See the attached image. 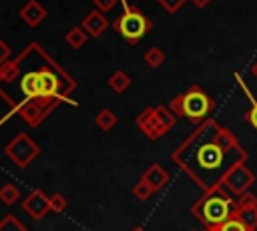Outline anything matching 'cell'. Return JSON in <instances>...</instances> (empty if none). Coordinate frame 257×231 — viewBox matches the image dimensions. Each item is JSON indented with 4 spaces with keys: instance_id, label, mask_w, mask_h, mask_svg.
I'll list each match as a JSON object with an SVG mask.
<instances>
[{
    "instance_id": "83f0119b",
    "label": "cell",
    "mask_w": 257,
    "mask_h": 231,
    "mask_svg": "<svg viewBox=\"0 0 257 231\" xmlns=\"http://www.w3.org/2000/svg\"><path fill=\"white\" fill-rule=\"evenodd\" d=\"M120 2H122V4H124V6H128V4H126V2H128V0H120Z\"/></svg>"
},
{
    "instance_id": "ffe728a7",
    "label": "cell",
    "mask_w": 257,
    "mask_h": 231,
    "mask_svg": "<svg viewBox=\"0 0 257 231\" xmlns=\"http://www.w3.org/2000/svg\"><path fill=\"white\" fill-rule=\"evenodd\" d=\"M159 4H161L163 10H167L169 14H175L177 10H181V6L185 4V0H159Z\"/></svg>"
},
{
    "instance_id": "8992f818",
    "label": "cell",
    "mask_w": 257,
    "mask_h": 231,
    "mask_svg": "<svg viewBox=\"0 0 257 231\" xmlns=\"http://www.w3.org/2000/svg\"><path fill=\"white\" fill-rule=\"evenodd\" d=\"M195 213L209 225H221L231 215V199L221 191L211 193L195 207Z\"/></svg>"
},
{
    "instance_id": "8fae6325",
    "label": "cell",
    "mask_w": 257,
    "mask_h": 231,
    "mask_svg": "<svg viewBox=\"0 0 257 231\" xmlns=\"http://www.w3.org/2000/svg\"><path fill=\"white\" fill-rule=\"evenodd\" d=\"M22 209L28 211L34 219H40V217L50 209V203H48V197H44L40 191H34V193H30V197L22 203Z\"/></svg>"
},
{
    "instance_id": "52a82bcc",
    "label": "cell",
    "mask_w": 257,
    "mask_h": 231,
    "mask_svg": "<svg viewBox=\"0 0 257 231\" xmlns=\"http://www.w3.org/2000/svg\"><path fill=\"white\" fill-rule=\"evenodd\" d=\"M6 155L20 167H26L36 155H38V147L32 143V139L28 135H18L8 147H6Z\"/></svg>"
},
{
    "instance_id": "5bb4252c",
    "label": "cell",
    "mask_w": 257,
    "mask_h": 231,
    "mask_svg": "<svg viewBox=\"0 0 257 231\" xmlns=\"http://www.w3.org/2000/svg\"><path fill=\"white\" fill-rule=\"evenodd\" d=\"M86 38H88V34L82 30V26L70 28V30L66 32V36H64V40H66V44H68L70 48H82L84 42H86Z\"/></svg>"
},
{
    "instance_id": "7a4b0ae2",
    "label": "cell",
    "mask_w": 257,
    "mask_h": 231,
    "mask_svg": "<svg viewBox=\"0 0 257 231\" xmlns=\"http://www.w3.org/2000/svg\"><path fill=\"white\" fill-rule=\"evenodd\" d=\"M243 151L235 137L215 121H205L187 143H183L175 161L185 167L205 189H213L223 177L243 161Z\"/></svg>"
},
{
    "instance_id": "9a60e30c",
    "label": "cell",
    "mask_w": 257,
    "mask_h": 231,
    "mask_svg": "<svg viewBox=\"0 0 257 231\" xmlns=\"http://www.w3.org/2000/svg\"><path fill=\"white\" fill-rule=\"evenodd\" d=\"M235 78H237V82L241 84V88L245 90V94H247V98L251 100V106H249V110H247V114H245V119H247V121H249V123H251V125H253V127L257 129V98H255V96H253V94L249 92V88L245 86V82H243V78H241V74H237V72H235Z\"/></svg>"
},
{
    "instance_id": "3957f363",
    "label": "cell",
    "mask_w": 257,
    "mask_h": 231,
    "mask_svg": "<svg viewBox=\"0 0 257 231\" xmlns=\"http://www.w3.org/2000/svg\"><path fill=\"white\" fill-rule=\"evenodd\" d=\"M215 102L213 98L201 88V86H191L189 90L177 94L173 100H171V110L177 114V117H185L189 121H203L211 110H213Z\"/></svg>"
},
{
    "instance_id": "ba28073f",
    "label": "cell",
    "mask_w": 257,
    "mask_h": 231,
    "mask_svg": "<svg viewBox=\"0 0 257 231\" xmlns=\"http://www.w3.org/2000/svg\"><path fill=\"white\" fill-rule=\"evenodd\" d=\"M223 183L227 185V189L233 193V195H241L245 193V189L253 183V173L249 169H245L241 163L235 165L225 177H223Z\"/></svg>"
},
{
    "instance_id": "44dd1931",
    "label": "cell",
    "mask_w": 257,
    "mask_h": 231,
    "mask_svg": "<svg viewBox=\"0 0 257 231\" xmlns=\"http://www.w3.org/2000/svg\"><path fill=\"white\" fill-rule=\"evenodd\" d=\"M0 231H26V229L20 227L14 217H4V221L0 223Z\"/></svg>"
},
{
    "instance_id": "e0dca14e",
    "label": "cell",
    "mask_w": 257,
    "mask_h": 231,
    "mask_svg": "<svg viewBox=\"0 0 257 231\" xmlns=\"http://www.w3.org/2000/svg\"><path fill=\"white\" fill-rule=\"evenodd\" d=\"M145 62L151 66V68H159L163 62H165V52L159 48V46H153L145 52Z\"/></svg>"
},
{
    "instance_id": "9c48e42d",
    "label": "cell",
    "mask_w": 257,
    "mask_h": 231,
    "mask_svg": "<svg viewBox=\"0 0 257 231\" xmlns=\"http://www.w3.org/2000/svg\"><path fill=\"white\" fill-rule=\"evenodd\" d=\"M20 20L26 24V26H30V28H34V26H38L44 18H46V8L38 2V0H28L22 8H20Z\"/></svg>"
},
{
    "instance_id": "30bf717a",
    "label": "cell",
    "mask_w": 257,
    "mask_h": 231,
    "mask_svg": "<svg viewBox=\"0 0 257 231\" xmlns=\"http://www.w3.org/2000/svg\"><path fill=\"white\" fill-rule=\"evenodd\" d=\"M80 26H82V30L88 34V36H100L106 28H108V20H106V16L100 12V10H92V12H88L84 18H82V22H80Z\"/></svg>"
},
{
    "instance_id": "484cf974",
    "label": "cell",
    "mask_w": 257,
    "mask_h": 231,
    "mask_svg": "<svg viewBox=\"0 0 257 231\" xmlns=\"http://www.w3.org/2000/svg\"><path fill=\"white\" fill-rule=\"evenodd\" d=\"M191 2H193V4L197 6V8H205V6H207V4L211 2V0H191Z\"/></svg>"
},
{
    "instance_id": "d6986e66",
    "label": "cell",
    "mask_w": 257,
    "mask_h": 231,
    "mask_svg": "<svg viewBox=\"0 0 257 231\" xmlns=\"http://www.w3.org/2000/svg\"><path fill=\"white\" fill-rule=\"evenodd\" d=\"M219 231H249V227L243 221H239L237 217H231L219 225Z\"/></svg>"
},
{
    "instance_id": "ac0fdd59",
    "label": "cell",
    "mask_w": 257,
    "mask_h": 231,
    "mask_svg": "<svg viewBox=\"0 0 257 231\" xmlns=\"http://www.w3.org/2000/svg\"><path fill=\"white\" fill-rule=\"evenodd\" d=\"M18 189L14 187V185H4L2 189H0V199H2V203H6V205H12L16 199H18Z\"/></svg>"
},
{
    "instance_id": "5b68a950",
    "label": "cell",
    "mask_w": 257,
    "mask_h": 231,
    "mask_svg": "<svg viewBox=\"0 0 257 231\" xmlns=\"http://www.w3.org/2000/svg\"><path fill=\"white\" fill-rule=\"evenodd\" d=\"M112 24H114V30L128 42L141 40L151 28V20L139 8H131V6H124V12Z\"/></svg>"
},
{
    "instance_id": "7c38bea8",
    "label": "cell",
    "mask_w": 257,
    "mask_h": 231,
    "mask_svg": "<svg viewBox=\"0 0 257 231\" xmlns=\"http://www.w3.org/2000/svg\"><path fill=\"white\" fill-rule=\"evenodd\" d=\"M143 181H145V183L155 191V189H161V187L169 181V173H167L161 165H153V167H149V169L145 171Z\"/></svg>"
},
{
    "instance_id": "2e32d148",
    "label": "cell",
    "mask_w": 257,
    "mask_h": 231,
    "mask_svg": "<svg viewBox=\"0 0 257 231\" xmlns=\"http://www.w3.org/2000/svg\"><path fill=\"white\" fill-rule=\"evenodd\" d=\"M96 125H98V129H102V131H110L114 125H116V114L110 110V108H102L98 114H96Z\"/></svg>"
},
{
    "instance_id": "d4e9b609",
    "label": "cell",
    "mask_w": 257,
    "mask_h": 231,
    "mask_svg": "<svg viewBox=\"0 0 257 231\" xmlns=\"http://www.w3.org/2000/svg\"><path fill=\"white\" fill-rule=\"evenodd\" d=\"M94 6H96V10H100L104 14L116 6V0H94Z\"/></svg>"
},
{
    "instance_id": "4316f807",
    "label": "cell",
    "mask_w": 257,
    "mask_h": 231,
    "mask_svg": "<svg viewBox=\"0 0 257 231\" xmlns=\"http://www.w3.org/2000/svg\"><path fill=\"white\" fill-rule=\"evenodd\" d=\"M251 72H253V74H255V76H257V62H255V64H253V66H251Z\"/></svg>"
},
{
    "instance_id": "603a6c76",
    "label": "cell",
    "mask_w": 257,
    "mask_h": 231,
    "mask_svg": "<svg viewBox=\"0 0 257 231\" xmlns=\"http://www.w3.org/2000/svg\"><path fill=\"white\" fill-rule=\"evenodd\" d=\"M48 203H50V209H54V211H64V207H66V201H64L62 195L48 197Z\"/></svg>"
},
{
    "instance_id": "4fadbf2b",
    "label": "cell",
    "mask_w": 257,
    "mask_h": 231,
    "mask_svg": "<svg viewBox=\"0 0 257 231\" xmlns=\"http://www.w3.org/2000/svg\"><path fill=\"white\" fill-rule=\"evenodd\" d=\"M108 86L116 92V94H122L128 86H131V76L124 72V70H114L108 78Z\"/></svg>"
},
{
    "instance_id": "6da1fadb",
    "label": "cell",
    "mask_w": 257,
    "mask_h": 231,
    "mask_svg": "<svg viewBox=\"0 0 257 231\" xmlns=\"http://www.w3.org/2000/svg\"><path fill=\"white\" fill-rule=\"evenodd\" d=\"M74 88V78L38 42L0 68V98L30 127L40 125L58 102H70Z\"/></svg>"
},
{
    "instance_id": "277c9868",
    "label": "cell",
    "mask_w": 257,
    "mask_h": 231,
    "mask_svg": "<svg viewBox=\"0 0 257 231\" xmlns=\"http://www.w3.org/2000/svg\"><path fill=\"white\" fill-rule=\"evenodd\" d=\"M177 121V114L167 108V106H147L139 117H137V125L139 129L153 141H157L159 137H163Z\"/></svg>"
},
{
    "instance_id": "cb8c5ba5",
    "label": "cell",
    "mask_w": 257,
    "mask_h": 231,
    "mask_svg": "<svg viewBox=\"0 0 257 231\" xmlns=\"http://www.w3.org/2000/svg\"><path fill=\"white\" fill-rule=\"evenodd\" d=\"M10 56H12V50H10V46L0 38V68L10 60Z\"/></svg>"
},
{
    "instance_id": "7402d4cb",
    "label": "cell",
    "mask_w": 257,
    "mask_h": 231,
    "mask_svg": "<svg viewBox=\"0 0 257 231\" xmlns=\"http://www.w3.org/2000/svg\"><path fill=\"white\" fill-rule=\"evenodd\" d=\"M133 193H135V197H137V199H147V197L153 193V189H151V187H149L145 181H141L139 185H135Z\"/></svg>"
}]
</instances>
